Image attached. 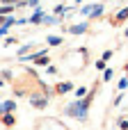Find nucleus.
I'll return each mask as SVG.
<instances>
[{
	"label": "nucleus",
	"instance_id": "f257e3e1",
	"mask_svg": "<svg viewBox=\"0 0 128 130\" xmlns=\"http://www.w3.org/2000/svg\"><path fill=\"white\" fill-rule=\"evenodd\" d=\"M69 89H71V85H69V82H62V85H57V91H60V94L69 91Z\"/></svg>",
	"mask_w": 128,
	"mask_h": 130
},
{
	"label": "nucleus",
	"instance_id": "f03ea898",
	"mask_svg": "<svg viewBox=\"0 0 128 130\" xmlns=\"http://www.w3.org/2000/svg\"><path fill=\"white\" fill-rule=\"evenodd\" d=\"M32 103H34L37 107H44V105H46V101H44V98H32Z\"/></svg>",
	"mask_w": 128,
	"mask_h": 130
},
{
	"label": "nucleus",
	"instance_id": "7ed1b4c3",
	"mask_svg": "<svg viewBox=\"0 0 128 130\" xmlns=\"http://www.w3.org/2000/svg\"><path fill=\"white\" fill-rule=\"evenodd\" d=\"M2 2H7V5H11V2H14V0H2Z\"/></svg>",
	"mask_w": 128,
	"mask_h": 130
}]
</instances>
